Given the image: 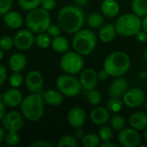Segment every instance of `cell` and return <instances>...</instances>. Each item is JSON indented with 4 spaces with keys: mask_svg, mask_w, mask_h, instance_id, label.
I'll list each match as a JSON object with an SVG mask.
<instances>
[{
    "mask_svg": "<svg viewBox=\"0 0 147 147\" xmlns=\"http://www.w3.org/2000/svg\"><path fill=\"white\" fill-rule=\"evenodd\" d=\"M96 73H97V78L100 81H106L109 77V74L104 69H102L99 71H96Z\"/></svg>",
    "mask_w": 147,
    "mask_h": 147,
    "instance_id": "45",
    "label": "cell"
},
{
    "mask_svg": "<svg viewBox=\"0 0 147 147\" xmlns=\"http://www.w3.org/2000/svg\"><path fill=\"white\" fill-rule=\"evenodd\" d=\"M146 94L140 88H132L126 91L122 96L124 104L130 109H137L144 105Z\"/></svg>",
    "mask_w": 147,
    "mask_h": 147,
    "instance_id": "10",
    "label": "cell"
},
{
    "mask_svg": "<svg viewBox=\"0 0 147 147\" xmlns=\"http://www.w3.org/2000/svg\"><path fill=\"white\" fill-rule=\"evenodd\" d=\"M25 22L27 28L34 34L46 32L48 26L51 24L50 13L39 6L28 11Z\"/></svg>",
    "mask_w": 147,
    "mask_h": 147,
    "instance_id": "5",
    "label": "cell"
},
{
    "mask_svg": "<svg viewBox=\"0 0 147 147\" xmlns=\"http://www.w3.org/2000/svg\"><path fill=\"white\" fill-rule=\"evenodd\" d=\"M144 109H145V111L147 113V99H146V101H145V102H144Z\"/></svg>",
    "mask_w": 147,
    "mask_h": 147,
    "instance_id": "54",
    "label": "cell"
},
{
    "mask_svg": "<svg viewBox=\"0 0 147 147\" xmlns=\"http://www.w3.org/2000/svg\"><path fill=\"white\" fill-rule=\"evenodd\" d=\"M85 134L84 132V130L82 129V127L80 128H76V131H75V134H74V137L76 138L77 140H82L83 138L84 137Z\"/></svg>",
    "mask_w": 147,
    "mask_h": 147,
    "instance_id": "46",
    "label": "cell"
},
{
    "mask_svg": "<svg viewBox=\"0 0 147 147\" xmlns=\"http://www.w3.org/2000/svg\"><path fill=\"white\" fill-rule=\"evenodd\" d=\"M78 79L80 81V84L84 90H90L95 89L98 82L97 73L92 68L84 69L80 72V76Z\"/></svg>",
    "mask_w": 147,
    "mask_h": 147,
    "instance_id": "14",
    "label": "cell"
},
{
    "mask_svg": "<svg viewBox=\"0 0 147 147\" xmlns=\"http://www.w3.org/2000/svg\"><path fill=\"white\" fill-rule=\"evenodd\" d=\"M128 121L131 127L138 131L144 130L147 127V113L143 111H137L130 115Z\"/></svg>",
    "mask_w": 147,
    "mask_h": 147,
    "instance_id": "20",
    "label": "cell"
},
{
    "mask_svg": "<svg viewBox=\"0 0 147 147\" xmlns=\"http://www.w3.org/2000/svg\"><path fill=\"white\" fill-rule=\"evenodd\" d=\"M7 77H8V72L6 68L3 65H0V86H2L6 82Z\"/></svg>",
    "mask_w": 147,
    "mask_h": 147,
    "instance_id": "43",
    "label": "cell"
},
{
    "mask_svg": "<svg viewBox=\"0 0 147 147\" xmlns=\"http://www.w3.org/2000/svg\"><path fill=\"white\" fill-rule=\"evenodd\" d=\"M30 147H53V145L45 140H39L32 142L30 144Z\"/></svg>",
    "mask_w": 147,
    "mask_h": 147,
    "instance_id": "42",
    "label": "cell"
},
{
    "mask_svg": "<svg viewBox=\"0 0 147 147\" xmlns=\"http://www.w3.org/2000/svg\"><path fill=\"white\" fill-rule=\"evenodd\" d=\"M61 31H62V29H61V28H60V26H59V24H52V23H51V24L48 26V28H47V29L46 32H47L51 37L54 38V37H57V36L60 35Z\"/></svg>",
    "mask_w": 147,
    "mask_h": 147,
    "instance_id": "39",
    "label": "cell"
},
{
    "mask_svg": "<svg viewBox=\"0 0 147 147\" xmlns=\"http://www.w3.org/2000/svg\"><path fill=\"white\" fill-rule=\"evenodd\" d=\"M1 97L5 106L9 108L18 107L23 99L22 93L21 92V90H18L17 88H13V87L6 90Z\"/></svg>",
    "mask_w": 147,
    "mask_h": 147,
    "instance_id": "15",
    "label": "cell"
},
{
    "mask_svg": "<svg viewBox=\"0 0 147 147\" xmlns=\"http://www.w3.org/2000/svg\"><path fill=\"white\" fill-rule=\"evenodd\" d=\"M144 140H146V142L147 143V127H146L144 129Z\"/></svg>",
    "mask_w": 147,
    "mask_h": 147,
    "instance_id": "52",
    "label": "cell"
},
{
    "mask_svg": "<svg viewBox=\"0 0 147 147\" xmlns=\"http://www.w3.org/2000/svg\"><path fill=\"white\" fill-rule=\"evenodd\" d=\"M117 34L116 28L115 24L112 23H106L103 24L99 30V39L101 41L104 43H109L112 41Z\"/></svg>",
    "mask_w": 147,
    "mask_h": 147,
    "instance_id": "23",
    "label": "cell"
},
{
    "mask_svg": "<svg viewBox=\"0 0 147 147\" xmlns=\"http://www.w3.org/2000/svg\"><path fill=\"white\" fill-rule=\"evenodd\" d=\"M135 36H136L137 40L140 41V42H141V43H144V42L147 41V33L146 31H144L143 29H140L135 34Z\"/></svg>",
    "mask_w": 147,
    "mask_h": 147,
    "instance_id": "44",
    "label": "cell"
},
{
    "mask_svg": "<svg viewBox=\"0 0 147 147\" xmlns=\"http://www.w3.org/2000/svg\"><path fill=\"white\" fill-rule=\"evenodd\" d=\"M40 7L47 11H51L56 7V0H41Z\"/></svg>",
    "mask_w": 147,
    "mask_h": 147,
    "instance_id": "41",
    "label": "cell"
},
{
    "mask_svg": "<svg viewBox=\"0 0 147 147\" xmlns=\"http://www.w3.org/2000/svg\"><path fill=\"white\" fill-rule=\"evenodd\" d=\"M41 0H18V4L21 9L26 11L32 10L40 6Z\"/></svg>",
    "mask_w": 147,
    "mask_h": 147,
    "instance_id": "35",
    "label": "cell"
},
{
    "mask_svg": "<svg viewBox=\"0 0 147 147\" xmlns=\"http://www.w3.org/2000/svg\"><path fill=\"white\" fill-rule=\"evenodd\" d=\"M15 47L14 38L9 35H3L0 38V48L3 51H9Z\"/></svg>",
    "mask_w": 147,
    "mask_h": 147,
    "instance_id": "38",
    "label": "cell"
},
{
    "mask_svg": "<svg viewBox=\"0 0 147 147\" xmlns=\"http://www.w3.org/2000/svg\"><path fill=\"white\" fill-rule=\"evenodd\" d=\"M100 146L102 147H117L118 146L116 144H115L114 142H111V140H108V141H102V143L100 144Z\"/></svg>",
    "mask_w": 147,
    "mask_h": 147,
    "instance_id": "48",
    "label": "cell"
},
{
    "mask_svg": "<svg viewBox=\"0 0 147 147\" xmlns=\"http://www.w3.org/2000/svg\"><path fill=\"white\" fill-rule=\"evenodd\" d=\"M141 136L133 127H124L118 134V142L123 147H136L140 144Z\"/></svg>",
    "mask_w": 147,
    "mask_h": 147,
    "instance_id": "9",
    "label": "cell"
},
{
    "mask_svg": "<svg viewBox=\"0 0 147 147\" xmlns=\"http://www.w3.org/2000/svg\"><path fill=\"white\" fill-rule=\"evenodd\" d=\"M89 0H74L75 2V4L77 6H79V7H82V6H84L85 4H87Z\"/></svg>",
    "mask_w": 147,
    "mask_h": 147,
    "instance_id": "51",
    "label": "cell"
},
{
    "mask_svg": "<svg viewBox=\"0 0 147 147\" xmlns=\"http://www.w3.org/2000/svg\"><path fill=\"white\" fill-rule=\"evenodd\" d=\"M51 43H52L51 36L46 32L37 34V35L35 36L34 44L39 48L46 49V48H47V47H49L51 46Z\"/></svg>",
    "mask_w": 147,
    "mask_h": 147,
    "instance_id": "29",
    "label": "cell"
},
{
    "mask_svg": "<svg viewBox=\"0 0 147 147\" xmlns=\"http://www.w3.org/2000/svg\"><path fill=\"white\" fill-rule=\"evenodd\" d=\"M3 50L0 48V61L3 59Z\"/></svg>",
    "mask_w": 147,
    "mask_h": 147,
    "instance_id": "53",
    "label": "cell"
},
{
    "mask_svg": "<svg viewBox=\"0 0 147 147\" xmlns=\"http://www.w3.org/2000/svg\"><path fill=\"white\" fill-rule=\"evenodd\" d=\"M131 66L129 56L122 51H115L109 53L104 59L103 69L114 78L123 77Z\"/></svg>",
    "mask_w": 147,
    "mask_h": 147,
    "instance_id": "2",
    "label": "cell"
},
{
    "mask_svg": "<svg viewBox=\"0 0 147 147\" xmlns=\"http://www.w3.org/2000/svg\"><path fill=\"white\" fill-rule=\"evenodd\" d=\"M98 135L102 141H108L111 140L114 134H113V128L110 126H107L106 124L102 125V127L99 128Z\"/></svg>",
    "mask_w": 147,
    "mask_h": 147,
    "instance_id": "33",
    "label": "cell"
},
{
    "mask_svg": "<svg viewBox=\"0 0 147 147\" xmlns=\"http://www.w3.org/2000/svg\"><path fill=\"white\" fill-rule=\"evenodd\" d=\"M57 21L62 31L67 34H75L83 28L85 16L81 7L76 4L65 5L59 11Z\"/></svg>",
    "mask_w": 147,
    "mask_h": 147,
    "instance_id": "1",
    "label": "cell"
},
{
    "mask_svg": "<svg viewBox=\"0 0 147 147\" xmlns=\"http://www.w3.org/2000/svg\"><path fill=\"white\" fill-rule=\"evenodd\" d=\"M109 123H110V127L113 128V130L121 131V129L126 127L127 121L122 115H121L119 114H115L112 117H110Z\"/></svg>",
    "mask_w": 147,
    "mask_h": 147,
    "instance_id": "31",
    "label": "cell"
},
{
    "mask_svg": "<svg viewBox=\"0 0 147 147\" xmlns=\"http://www.w3.org/2000/svg\"><path fill=\"white\" fill-rule=\"evenodd\" d=\"M82 145L84 147H97L100 146L101 144V139L98 134L95 133H89L84 135L83 138Z\"/></svg>",
    "mask_w": 147,
    "mask_h": 147,
    "instance_id": "28",
    "label": "cell"
},
{
    "mask_svg": "<svg viewBox=\"0 0 147 147\" xmlns=\"http://www.w3.org/2000/svg\"><path fill=\"white\" fill-rule=\"evenodd\" d=\"M128 90V82L123 77L116 78L109 85L108 92L110 97H122Z\"/></svg>",
    "mask_w": 147,
    "mask_h": 147,
    "instance_id": "16",
    "label": "cell"
},
{
    "mask_svg": "<svg viewBox=\"0 0 147 147\" xmlns=\"http://www.w3.org/2000/svg\"><path fill=\"white\" fill-rule=\"evenodd\" d=\"M56 88L63 96L67 97L77 96L82 90V85L78 78L71 74H62L56 79Z\"/></svg>",
    "mask_w": 147,
    "mask_h": 147,
    "instance_id": "8",
    "label": "cell"
},
{
    "mask_svg": "<svg viewBox=\"0 0 147 147\" xmlns=\"http://www.w3.org/2000/svg\"><path fill=\"white\" fill-rule=\"evenodd\" d=\"M5 114H6V106L3 103L2 97H0V121H2Z\"/></svg>",
    "mask_w": 147,
    "mask_h": 147,
    "instance_id": "47",
    "label": "cell"
},
{
    "mask_svg": "<svg viewBox=\"0 0 147 147\" xmlns=\"http://www.w3.org/2000/svg\"><path fill=\"white\" fill-rule=\"evenodd\" d=\"M26 89L30 93H40L44 86V78L38 71H30L24 79Z\"/></svg>",
    "mask_w": 147,
    "mask_h": 147,
    "instance_id": "12",
    "label": "cell"
},
{
    "mask_svg": "<svg viewBox=\"0 0 147 147\" xmlns=\"http://www.w3.org/2000/svg\"><path fill=\"white\" fill-rule=\"evenodd\" d=\"M141 29H143L147 33V15L145 16L141 20Z\"/></svg>",
    "mask_w": 147,
    "mask_h": 147,
    "instance_id": "49",
    "label": "cell"
},
{
    "mask_svg": "<svg viewBox=\"0 0 147 147\" xmlns=\"http://www.w3.org/2000/svg\"><path fill=\"white\" fill-rule=\"evenodd\" d=\"M133 13L140 17H144L147 15V0H133L132 2Z\"/></svg>",
    "mask_w": 147,
    "mask_h": 147,
    "instance_id": "26",
    "label": "cell"
},
{
    "mask_svg": "<svg viewBox=\"0 0 147 147\" xmlns=\"http://www.w3.org/2000/svg\"><path fill=\"white\" fill-rule=\"evenodd\" d=\"M97 43L96 36L92 30L88 28H81L74 34L71 45L77 53L81 55H88L96 48Z\"/></svg>",
    "mask_w": 147,
    "mask_h": 147,
    "instance_id": "4",
    "label": "cell"
},
{
    "mask_svg": "<svg viewBox=\"0 0 147 147\" xmlns=\"http://www.w3.org/2000/svg\"><path fill=\"white\" fill-rule=\"evenodd\" d=\"M101 10L104 16L114 18L120 12V4L116 0H103L101 4Z\"/></svg>",
    "mask_w": 147,
    "mask_h": 147,
    "instance_id": "21",
    "label": "cell"
},
{
    "mask_svg": "<svg viewBox=\"0 0 147 147\" xmlns=\"http://www.w3.org/2000/svg\"><path fill=\"white\" fill-rule=\"evenodd\" d=\"M51 47L56 53L63 54L69 51L70 43H69V40L65 37L59 35L57 37H54L52 40Z\"/></svg>",
    "mask_w": 147,
    "mask_h": 147,
    "instance_id": "24",
    "label": "cell"
},
{
    "mask_svg": "<svg viewBox=\"0 0 147 147\" xmlns=\"http://www.w3.org/2000/svg\"><path fill=\"white\" fill-rule=\"evenodd\" d=\"M59 147H78V143L75 137L71 135H65L61 137L58 142Z\"/></svg>",
    "mask_w": 147,
    "mask_h": 147,
    "instance_id": "34",
    "label": "cell"
},
{
    "mask_svg": "<svg viewBox=\"0 0 147 147\" xmlns=\"http://www.w3.org/2000/svg\"><path fill=\"white\" fill-rule=\"evenodd\" d=\"M34 33L28 29L19 30L14 36L15 47L21 51L28 50L31 48L34 44Z\"/></svg>",
    "mask_w": 147,
    "mask_h": 147,
    "instance_id": "11",
    "label": "cell"
},
{
    "mask_svg": "<svg viewBox=\"0 0 147 147\" xmlns=\"http://www.w3.org/2000/svg\"><path fill=\"white\" fill-rule=\"evenodd\" d=\"M5 135H6V130L3 127H0V144L4 141Z\"/></svg>",
    "mask_w": 147,
    "mask_h": 147,
    "instance_id": "50",
    "label": "cell"
},
{
    "mask_svg": "<svg viewBox=\"0 0 147 147\" xmlns=\"http://www.w3.org/2000/svg\"><path fill=\"white\" fill-rule=\"evenodd\" d=\"M13 5V0H0V16H3L9 11Z\"/></svg>",
    "mask_w": 147,
    "mask_h": 147,
    "instance_id": "40",
    "label": "cell"
},
{
    "mask_svg": "<svg viewBox=\"0 0 147 147\" xmlns=\"http://www.w3.org/2000/svg\"><path fill=\"white\" fill-rule=\"evenodd\" d=\"M20 120H23V115L22 113H20L18 111H9L4 115V116L2 120L3 127L5 130H7V128L10 125H12L13 123H15Z\"/></svg>",
    "mask_w": 147,
    "mask_h": 147,
    "instance_id": "25",
    "label": "cell"
},
{
    "mask_svg": "<svg viewBox=\"0 0 147 147\" xmlns=\"http://www.w3.org/2000/svg\"><path fill=\"white\" fill-rule=\"evenodd\" d=\"M3 21L8 28L17 29L22 25L23 17L20 12L10 9L3 16Z\"/></svg>",
    "mask_w": 147,
    "mask_h": 147,
    "instance_id": "18",
    "label": "cell"
},
{
    "mask_svg": "<svg viewBox=\"0 0 147 147\" xmlns=\"http://www.w3.org/2000/svg\"><path fill=\"white\" fill-rule=\"evenodd\" d=\"M115 26L118 34L125 37L134 36L141 29V19L134 13H127L118 17Z\"/></svg>",
    "mask_w": 147,
    "mask_h": 147,
    "instance_id": "6",
    "label": "cell"
},
{
    "mask_svg": "<svg viewBox=\"0 0 147 147\" xmlns=\"http://www.w3.org/2000/svg\"><path fill=\"white\" fill-rule=\"evenodd\" d=\"M27 65V59L22 53H13L9 59V67L12 72H21Z\"/></svg>",
    "mask_w": 147,
    "mask_h": 147,
    "instance_id": "19",
    "label": "cell"
},
{
    "mask_svg": "<svg viewBox=\"0 0 147 147\" xmlns=\"http://www.w3.org/2000/svg\"><path fill=\"white\" fill-rule=\"evenodd\" d=\"M90 119L94 124L97 126H102L109 121L110 112L108 110L107 108L96 106L90 113Z\"/></svg>",
    "mask_w": 147,
    "mask_h": 147,
    "instance_id": "17",
    "label": "cell"
},
{
    "mask_svg": "<svg viewBox=\"0 0 147 147\" xmlns=\"http://www.w3.org/2000/svg\"><path fill=\"white\" fill-rule=\"evenodd\" d=\"M60 68L67 74L76 75L80 73L84 67V59L83 55L76 51H68L63 53L60 59Z\"/></svg>",
    "mask_w": 147,
    "mask_h": 147,
    "instance_id": "7",
    "label": "cell"
},
{
    "mask_svg": "<svg viewBox=\"0 0 147 147\" xmlns=\"http://www.w3.org/2000/svg\"><path fill=\"white\" fill-rule=\"evenodd\" d=\"M23 117L31 122L39 121L44 115L45 102L40 93H31L24 97L20 104Z\"/></svg>",
    "mask_w": 147,
    "mask_h": 147,
    "instance_id": "3",
    "label": "cell"
},
{
    "mask_svg": "<svg viewBox=\"0 0 147 147\" xmlns=\"http://www.w3.org/2000/svg\"><path fill=\"white\" fill-rule=\"evenodd\" d=\"M85 96L88 102L92 106H98L102 102V95L98 90L92 89L90 90H84Z\"/></svg>",
    "mask_w": 147,
    "mask_h": 147,
    "instance_id": "30",
    "label": "cell"
},
{
    "mask_svg": "<svg viewBox=\"0 0 147 147\" xmlns=\"http://www.w3.org/2000/svg\"><path fill=\"white\" fill-rule=\"evenodd\" d=\"M86 22L91 28H99L104 24V18L100 13L93 12L87 16Z\"/></svg>",
    "mask_w": 147,
    "mask_h": 147,
    "instance_id": "27",
    "label": "cell"
},
{
    "mask_svg": "<svg viewBox=\"0 0 147 147\" xmlns=\"http://www.w3.org/2000/svg\"><path fill=\"white\" fill-rule=\"evenodd\" d=\"M123 100L121 97H111L107 102V109L110 113L117 114L119 113L123 107Z\"/></svg>",
    "mask_w": 147,
    "mask_h": 147,
    "instance_id": "32",
    "label": "cell"
},
{
    "mask_svg": "<svg viewBox=\"0 0 147 147\" xmlns=\"http://www.w3.org/2000/svg\"><path fill=\"white\" fill-rule=\"evenodd\" d=\"M24 82V78L21 72H12L9 78V85L13 88H20Z\"/></svg>",
    "mask_w": 147,
    "mask_h": 147,
    "instance_id": "37",
    "label": "cell"
},
{
    "mask_svg": "<svg viewBox=\"0 0 147 147\" xmlns=\"http://www.w3.org/2000/svg\"><path fill=\"white\" fill-rule=\"evenodd\" d=\"M86 121V114L81 107H72L67 113V121L73 128H80Z\"/></svg>",
    "mask_w": 147,
    "mask_h": 147,
    "instance_id": "13",
    "label": "cell"
},
{
    "mask_svg": "<svg viewBox=\"0 0 147 147\" xmlns=\"http://www.w3.org/2000/svg\"><path fill=\"white\" fill-rule=\"evenodd\" d=\"M21 138L18 134V132H7L4 139L6 145L9 146H16L20 143Z\"/></svg>",
    "mask_w": 147,
    "mask_h": 147,
    "instance_id": "36",
    "label": "cell"
},
{
    "mask_svg": "<svg viewBox=\"0 0 147 147\" xmlns=\"http://www.w3.org/2000/svg\"><path fill=\"white\" fill-rule=\"evenodd\" d=\"M144 57H145V59L147 60V47L146 48L145 52H144Z\"/></svg>",
    "mask_w": 147,
    "mask_h": 147,
    "instance_id": "55",
    "label": "cell"
},
{
    "mask_svg": "<svg viewBox=\"0 0 147 147\" xmlns=\"http://www.w3.org/2000/svg\"><path fill=\"white\" fill-rule=\"evenodd\" d=\"M42 96L45 103L53 107L59 106L64 101L63 94L58 90H54V89H50L46 90Z\"/></svg>",
    "mask_w": 147,
    "mask_h": 147,
    "instance_id": "22",
    "label": "cell"
}]
</instances>
